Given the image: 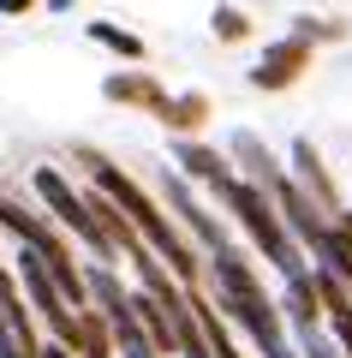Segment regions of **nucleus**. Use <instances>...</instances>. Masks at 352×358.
<instances>
[{"label": "nucleus", "instance_id": "obj_1", "mask_svg": "<svg viewBox=\"0 0 352 358\" xmlns=\"http://www.w3.org/2000/svg\"><path fill=\"white\" fill-rule=\"evenodd\" d=\"M209 275H215V299H221V317L233 322V329L251 334L257 352H263V358H299V346H287V329H281V305L263 293V281H257L251 257H245L239 245L215 251V257H209Z\"/></svg>", "mask_w": 352, "mask_h": 358}, {"label": "nucleus", "instance_id": "obj_2", "mask_svg": "<svg viewBox=\"0 0 352 358\" xmlns=\"http://www.w3.org/2000/svg\"><path fill=\"white\" fill-rule=\"evenodd\" d=\"M221 203L239 215V227L251 233V245L263 251V263L281 268V281H293V275H304V268H311V263H304V251L293 245V233L281 227V209H275V197H269L263 185H251V179H233V185L221 192Z\"/></svg>", "mask_w": 352, "mask_h": 358}, {"label": "nucleus", "instance_id": "obj_3", "mask_svg": "<svg viewBox=\"0 0 352 358\" xmlns=\"http://www.w3.org/2000/svg\"><path fill=\"white\" fill-rule=\"evenodd\" d=\"M30 179H36V197H42V203H48V215L60 221V227L72 233V239H84L90 251H96V263H108V268L120 263V245L108 239V227H101V221L90 215L84 192H72V179H66L60 167H36V173H30Z\"/></svg>", "mask_w": 352, "mask_h": 358}, {"label": "nucleus", "instance_id": "obj_4", "mask_svg": "<svg viewBox=\"0 0 352 358\" xmlns=\"http://www.w3.org/2000/svg\"><path fill=\"white\" fill-rule=\"evenodd\" d=\"M162 203L174 209L179 233H185V239H197V245H203V251H209V257H215V251H227V245H233V233H227L221 221H215L209 209H203L197 197H191V185H185V179L174 173V167H167V173H162Z\"/></svg>", "mask_w": 352, "mask_h": 358}, {"label": "nucleus", "instance_id": "obj_5", "mask_svg": "<svg viewBox=\"0 0 352 358\" xmlns=\"http://www.w3.org/2000/svg\"><path fill=\"white\" fill-rule=\"evenodd\" d=\"M269 197H275V209H281V227L293 233V245H299V251H316V245H323V233L335 227V221H328V209H323V203H311V197H304L287 173H281L275 185H269Z\"/></svg>", "mask_w": 352, "mask_h": 358}, {"label": "nucleus", "instance_id": "obj_6", "mask_svg": "<svg viewBox=\"0 0 352 358\" xmlns=\"http://www.w3.org/2000/svg\"><path fill=\"white\" fill-rule=\"evenodd\" d=\"M304 60H311V42L281 36V42H269V48H263V60L251 66V84H257V90H287L293 78L304 72Z\"/></svg>", "mask_w": 352, "mask_h": 358}, {"label": "nucleus", "instance_id": "obj_7", "mask_svg": "<svg viewBox=\"0 0 352 358\" xmlns=\"http://www.w3.org/2000/svg\"><path fill=\"white\" fill-rule=\"evenodd\" d=\"M287 162H293V185H299L311 203H323L328 215H335V179H328V167H323V155H316V143L311 138H293L287 143Z\"/></svg>", "mask_w": 352, "mask_h": 358}, {"label": "nucleus", "instance_id": "obj_8", "mask_svg": "<svg viewBox=\"0 0 352 358\" xmlns=\"http://www.w3.org/2000/svg\"><path fill=\"white\" fill-rule=\"evenodd\" d=\"M174 167H185L191 179H203L215 197L233 185V167H227V155L209 150V143H197V138H174Z\"/></svg>", "mask_w": 352, "mask_h": 358}, {"label": "nucleus", "instance_id": "obj_9", "mask_svg": "<svg viewBox=\"0 0 352 358\" xmlns=\"http://www.w3.org/2000/svg\"><path fill=\"white\" fill-rule=\"evenodd\" d=\"M227 155H233V162L245 167V179H251V185H263V192L275 185L281 173H287V167L275 162V150H269V143L257 138V131H233V143H227Z\"/></svg>", "mask_w": 352, "mask_h": 358}, {"label": "nucleus", "instance_id": "obj_10", "mask_svg": "<svg viewBox=\"0 0 352 358\" xmlns=\"http://www.w3.org/2000/svg\"><path fill=\"white\" fill-rule=\"evenodd\" d=\"M0 329L13 334L18 346H30V352H42V341H36V322H30V305L18 299V281L6 275V263H0Z\"/></svg>", "mask_w": 352, "mask_h": 358}, {"label": "nucleus", "instance_id": "obj_11", "mask_svg": "<svg viewBox=\"0 0 352 358\" xmlns=\"http://www.w3.org/2000/svg\"><path fill=\"white\" fill-rule=\"evenodd\" d=\"M101 96H108V102H132V108H155L162 102V84H155L150 72H113L108 84H101Z\"/></svg>", "mask_w": 352, "mask_h": 358}, {"label": "nucleus", "instance_id": "obj_12", "mask_svg": "<svg viewBox=\"0 0 352 358\" xmlns=\"http://www.w3.org/2000/svg\"><path fill=\"white\" fill-rule=\"evenodd\" d=\"M84 36H90V42H101L108 54H120V60H143V36H132V30L108 24V18H96V24H84Z\"/></svg>", "mask_w": 352, "mask_h": 358}, {"label": "nucleus", "instance_id": "obj_13", "mask_svg": "<svg viewBox=\"0 0 352 358\" xmlns=\"http://www.w3.org/2000/svg\"><path fill=\"white\" fill-rule=\"evenodd\" d=\"M155 114H162L167 126H174L179 138H185V131L197 126L203 114H209V102H203V96H162V102H155Z\"/></svg>", "mask_w": 352, "mask_h": 358}, {"label": "nucleus", "instance_id": "obj_14", "mask_svg": "<svg viewBox=\"0 0 352 358\" xmlns=\"http://www.w3.org/2000/svg\"><path fill=\"white\" fill-rule=\"evenodd\" d=\"M209 30H215V42H245V36H251V18H245L239 6H227V0H221V6L209 13Z\"/></svg>", "mask_w": 352, "mask_h": 358}, {"label": "nucleus", "instance_id": "obj_15", "mask_svg": "<svg viewBox=\"0 0 352 358\" xmlns=\"http://www.w3.org/2000/svg\"><path fill=\"white\" fill-rule=\"evenodd\" d=\"M299 358H340V346L323 334V322H299Z\"/></svg>", "mask_w": 352, "mask_h": 358}, {"label": "nucleus", "instance_id": "obj_16", "mask_svg": "<svg viewBox=\"0 0 352 358\" xmlns=\"http://www.w3.org/2000/svg\"><path fill=\"white\" fill-rule=\"evenodd\" d=\"M36 0H0V18H18V13H30Z\"/></svg>", "mask_w": 352, "mask_h": 358}, {"label": "nucleus", "instance_id": "obj_17", "mask_svg": "<svg viewBox=\"0 0 352 358\" xmlns=\"http://www.w3.org/2000/svg\"><path fill=\"white\" fill-rule=\"evenodd\" d=\"M36 358H72V346H60V341H48V346H42Z\"/></svg>", "mask_w": 352, "mask_h": 358}, {"label": "nucleus", "instance_id": "obj_18", "mask_svg": "<svg viewBox=\"0 0 352 358\" xmlns=\"http://www.w3.org/2000/svg\"><path fill=\"white\" fill-rule=\"evenodd\" d=\"M340 227H346V233H352V209H346V215H340Z\"/></svg>", "mask_w": 352, "mask_h": 358}, {"label": "nucleus", "instance_id": "obj_19", "mask_svg": "<svg viewBox=\"0 0 352 358\" xmlns=\"http://www.w3.org/2000/svg\"><path fill=\"white\" fill-rule=\"evenodd\" d=\"M108 358H113V352H108Z\"/></svg>", "mask_w": 352, "mask_h": 358}]
</instances>
